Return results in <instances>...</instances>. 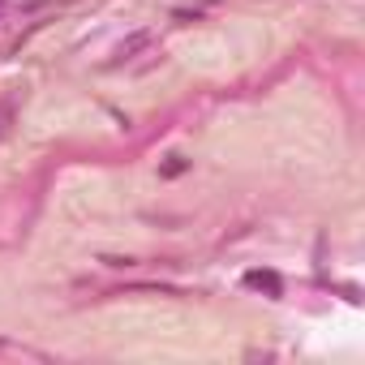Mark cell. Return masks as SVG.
<instances>
[{
  "label": "cell",
  "mask_w": 365,
  "mask_h": 365,
  "mask_svg": "<svg viewBox=\"0 0 365 365\" xmlns=\"http://www.w3.org/2000/svg\"><path fill=\"white\" fill-rule=\"evenodd\" d=\"M150 48H155V31H133V35H125V39L116 43V52L108 56V69H120V65L138 61V56L150 52Z\"/></svg>",
  "instance_id": "obj_1"
},
{
  "label": "cell",
  "mask_w": 365,
  "mask_h": 365,
  "mask_svg": "<svg viewBox=\"0 0 365 365\" xmlns=\"http://www.w3.org/2000/svg\"><path fill=\"white\" fill-rule=\"evenodd\" d=\"M245 284H250V288H267L271 297H279V292H284V284H279V275H275V271H250V275H245Z\"/></svg>",
  "instance_id": "obj_2"
},
{
  "label": "cell",
  "mask_w": 365,
  "mask_h": 365,
  "mask_svg": "<svg viewBox=\"0 0 365 365\" xmlns=\"http://www.w3.org/2000/svg\"><path fill=\"white\" fill-rule=\"evenodd\" d=\"M9 120H14V99H0V138L9 133Z\"/></svg>",
  "instance_id": "obj_3"
},
{
  "label": "cell",
  "mask_w": 365,
  "mask_h": 365,
  "mask_svg": "<svg viewBox=\"0 0 365 365\" xmlns=\"http://www.w3.org/2000/svg\"><path fill=\"white\" fill-rule=\"evenodd\" d=\"M180 168H185V155H172V163H168V168H163V172H168V176H176V172H180Z\"/></svg>",
  "instance_id": "obj_4"
},
{
  "label": "cell",
  "mask_w": 365,
  "mask_h": 365,
  "mask_svg": "<svg viewBox=\"0 0 365 365\" xmlns=\"http://www.w3.org/2000/svg\"><path fill=\"white\" fill-rule=\"evenodd\" d=\"M9 14H14V0H0V22H5Z\"/></svg>",
  "instance_id": "obj_5"
}]
</instances>
